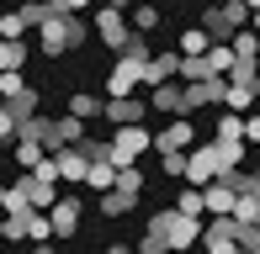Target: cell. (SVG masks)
<instances>
[{
    "label": "cell",
    "mask_w": 260,
    "mask_h": 254,
    "mask_svg": "<svg viewBox=\"0 0 260 254\" xmlns=\"http://www.w3.org/2000/svg\"><path fill=\"white\" fill-rule=\"evenodd\" d=\"M80 43H90V27H85V16H80V11H64V6H53V16L38 27V48L48 53V59H64V53H75Z\"/></svg>",
    "instance_id": "6da1fadb"
},
{
    "label": "cell",
    "mask_w": 260,
    "mask_h": 254,
    "mask_svg": "<svg viewBox=\"0 0 260 254\" xmlns=\"http://www.w3.org/2000/svg\"><path fill=\"white\" fill-rule=\"evenodd\" d=\"M149 148H154V133H144V122L112 127V159H117V164H138Z\"/></svg>",
    "instance_id": "7a4b0ae2"
},
{
    "label": "cell",
    "mask_w": 260,
    "mask_h": 254,
    "mask_svg": "<svg viewBox=\"0 0 260 254\" xmlns=\"http://www.w3.org/2000/svg\"><path fill=\"white\" fill-rule=\"evenodd\" d=\"M223 148H218V138H212V143H202V148H186V180H191V186H207V180H218L223 175Z\"/></svg>",
    "instance_id": "3957f363"
},
{
    "label": "cell",
    "mask_w": 260,
    "mask_h": 254,
    "mask_svg": "<svg viewBox=\"0 0 260 254\" xmlns=\"http://www.w3.org/2000/svg\"><path fill=\"white\" fill-rule=\"evenodd\" d=\"M96 37L106 43V48H117V53L127 48V37H133V21H127V6H112V0H106V6L96 11Z\"/></svg>",
    "instance_id": "277c9868"
},
{
    "label": "cell",
    "mask_w": 260,
    "mask_h": 254,
    "mask_svg": "<svg viewBox=\"0 0 260 254\" xmlns=\"http://www.w3.org/2000/svg\"><path fill=\"white\" fill-rule=\"evenodd\" d=\"M144 64H149V59H138V53H122V59H117V69L106 74V96H133V90L144 85Z\"/></svg>",
    "instance_id": "5b68a950"
},
{
    "label": "cell",
    "mask_w": 260,
    "mask_h": 254,
    "mask_svg": "<svg viewBox=\"0 0 260 254\" xmlns=\"http://www.w3.org/2000/svg\"><path fill=\"white\" fill-rule=\"evenodd\" d=\"M85 138V117L64 111V117H43V143L48 148H64V143H80Z\"/></svg>",
    "instance_id": "8992f818"
},
{
    "label": "cell",
    "mask_w": 260,
    "mask_h": 254,
    "mask_svg": "<svg viewBox=\"0 0 260 254\" xmlns=\"http://www.w3.org/2000/svg\"><path fill=\"white\" fill-rule=\"evenodd\" d=\"M191 143H197L191 111H181V117H170V127H159V133H154V148H159V154H175V148H191Z\"/></svg>",
    "instance_id": "52a82bcc"
},
{
    "label": "cell",
    "mask_w": 260,
    "mask_h": 254,
    "mask_svg": "<svg viewBox=\"0 0 260 254\" xmlns=\"http://www.w3.org/2000/svg\"><path fill=\"white\" fill-rule=\"evenodd\" d=\"M202 106H223V74L186 79V111H202Z\"/></svg>",
    "instance_id": "ba28073f"
},
{
    "label": "cell",
    "mask_w": 260,
    "mask_h": 254,
    "mask_svg": "<svg viewBox=\"0 0 260 254\" xmlns=\"http://www.w3.org/2000/svg\"><path fill=\"white\" fill-rule=\"evenodd\" d=\"M144 111H149V101H138V90H133V96H106L101 122H112V127H122V122H144Z\"/></svg>",
    "instance_id": "9c48e42d"
},
{
    "label": "cell",
    "mask_w": 260,
    "mask_h": 254,
    "mask_svg": "<svg viewBox=\"0 0 260 254\" xmlns=\"http://www.w3.org/2000/svg\"><path fill=\"white\" fill-rule=\"evenodd\" d=\"M202 244L212 254H234L239 249V223H234V217H212V223L202 228Z\"/></svg>",
    "instance_id": "30bf717a"
},
{
    "label": "cell",
    "mask_w": 260,
    "mask_h": 254,
    "mask_svg": "<svg viewBox=\"0 0 260 254\" xmlns=\"http://www.w3.org/2000/svg\"><path fill=\"white\" fill-rule=\"evenodd\" d=\"M234 201H239V191H234L223 175L202 186V212H212V217H234Z\"/></svg>",
    "instance_id": "8fae6325"
},
{
    "label": "cell",
    "mask_w": 260,
    "mask_h": 254,
    "mask_svg": "<svg viewBox=\"0 0 260 254\" xmlns=\"http://www.w3.org/2000/svg\"><path fill=\"white\" fill-rule=\"evenodd\" d=\"M149 106H154V111H165V117H181V111H186V79L175 74V79H165V85H154Z\"/></svg>",
    "instance_id": "7c38bea8"
},
{
    "label": "cell",
    "mask_w": 260,
    "mask_h": 254,
    "mask_svg": "<svg viewBox=\"0 0 260 254\" xmlns=\"http://www.w3.org/2000/svg\"><path fill=\"white\" fill-rule=\"evenodd\" d=\"M48 217H53V238H69L80 228V201L75 196H58V201L48 206Z\"/></svg>",
    "instance_id": "4fadbf2b"
},
{
    "label": "cell",
    "mask_w": 260,
    "mask_h": 254,
    "mask_svg": "<svg viewBox=\"0 0 260 254\" xmlns=\"http://www.w3.org/2000/svg\"><path fill=\"white\" fill-rule=\"evenodd\" d=\"M181 74V48L175 53H154V59L144 64V85H165V79Z\"/></svg>",
    "instance_id": "5bb4252c"
},
{
    "label": "cell",
    "mask_w": 260,
    "mask_h": 254,
    "mask_svg": "<svg viewBox=\"0 0 260 254\" xmlns=\"http://www.w3.org/2000/svg\"><path fill=\"white\" fill-rule=\"evenodd\" d=\"M255 101H260L255 85H244V79H229V74H223V106H229V111H250Z\"/></svg>",
    "instance_id": "9a60e30c"
},
{
    "label": "cell",
    "mask_w": 260,
    "mask_h": 254,
    "mask_svg": "<svg viewBox=\"0 0 260 254\" xmlns=\"http://www.w3.org/2000/svg\"><path fill=\"white\" fill-rule=\"evenodd\" d=\"M38 106H43V101H38V90H32V85H21V90H11V96H6V111H11L16 122H32V117H38Z\"/></svg>",
    "instance_id": "2e32d148"
},
{
    "label": "cell",
    "mask_w": 260,
    "mask_h": 254,
    "mask_svg": "<svg viewBox=\"0 0 260 254\" xmlns=\"http://www.w3.org/2000/svg\"><path fill=\"white\" fill-rule=\"evenodd\" d=\"M85 186H90V191H112V186H117V159H112V154H106V159H90Z\"/></svg>",
    "instance_id": "e0dca14e"
},
{
    "label": "cell",
    "mask_w": 260,
    "mask_h": 254,
    "mask_svg": "<svg viewBox=\"0 0 260 254\" xmlns=\"http://www.w3.org/2000/svg\"><path fill=\"white\" fill-rule=\"evenodd\" d=\"M11 154H16L21 170H38L43 159H48V143H43V138H16V148H11Z\"/></svg>",
    "instance_id": "ac0fdd59"
},
{
    "label": "cell",
    "mask_w": 260,
    "mask_h": 254,
    "mask_svg": "<svg viewBox=\"0 0 260 254\" xmlns=\"http://www.w3.org/2000/svg\"><path fill=\"white\" fill-rule=\"evenodd\" d=\"M96 206H101L106 217H127V212L138 206V196H127V191H117V186H112V191H101V201H96Z\"/></svg>",
    "instance_id": "d6986e66"
},
{
    "label": "cell",
    "mask_w": 260,
    "mask_h": 254,
    "mask_svg": "<svg viewBox=\"0 0 260 254\" xmlns=\"http://www.w3.org/2000/svg\"><path fill=\"white\" fill-rule=\"evenodd\" d=\"M207 64H212V74H229V69L239 64V53L229 48V37H218V43H212V48H207Z\"/></svg>",
    "instance_id": "ffe728a7"
},
{
    "label": "cell",
    "mask_w": 260,
    "mask_h": 254,
    "mask_svg": "<svg viewBox=\"0 0 260 254\" xmlns=\"http://www.w3.org/2000/svg\"><path fill=\"white\" fill-rule=\"evenodd\" d=\"M69 111H75V117H101V111H106V101L101 96H90V90H75V96H69Z\"/></svg>",
    "instance_id": "44dd1931"
},
{
    "label": "cell",
    "mask_w": 260,
    "mask_h": 254,
    "mask_svg": "<svg viewBox=\"0 0 260 254\" xmlns=\"http://www.w3.org/2000/svg\"><path fill=\"white\" fill-rule=\"evenodd\" d=\"M127 21H133V32H144V37H149V32L159 27V11H154V6H138V0H133V6H127Z\"/></svg>",
    "instance_id": "7402d4cb"
},
{
    "label": "cell",
    "mask_w": 260,
    "mask_h": 254,
    "mask_svg": "<svg viewBox=\"0 0 260 254\" xmlns=\"http://www.w3.org/2000/svg\"><path fill=\"white\" fill-rule=\"evenodd\" d=\"M229 43H234V53H239V59H260V32H255V27H239Z\"/></svg>",
    "instance_id": "603a6c76"
},
{
    "label": "cell",
    "mask_w": 260,
    "mask_h": 254,
    "mask_svg": "<svg viewBox=\"0 0 260 254\" xmlns=\"http://www.w3.org/2000/svg\"><path fill=\"white\" fill-rule=\"evenodd\" d=\"M218 138L229 143V138H244V111H229L223 106V117H218Z\"/></svg>",
    "instance_id": "cb8c5ba5"
},
{
    "label": "cell",
    "mask_w": 260,
    "mask_h": 254,
    "mask_svg": "<svg viewBox=\"0 0 260 254\" xmlns=\"http://www.w3.org/2000/svg\"><path fill=\"white\" fill-rule=\"evenodd\" d=\"M207 48H212V32H207V27L181 32V53H207Z\"/></svg>",
    "instance_id": "d4e9b609"
},
{
    "label": "cell",
    "mask_w": 260,
    "mask_h": 254,
    "mask_svg": "<svg viewBox=\"0 0 260 254\" xmlns=\"http://www.w3.org/2000/svg\"><path fill=\"white\" fill-rule=\"evenodd\" d=\"M27 32H32V27H27V16H21V6L0 16V37H27Z\"/></svg>",
    "instance_id": "484cf974"
},
{
    "label": "cell",
    "mask_w": 260,
    "mask_h": 254,
    "mask_svg": "<svg viewBox=\"0 0 260 254\" xmlns=\"http://www.w3.org/2000/svg\"><path fill=\"white\" fill-rule=\"evenodd\" d=\"M218 148H223V164H244V138H229V143H223V138H218Z\"/></svg>",
    "instance_id": "4316f807"
},
{
    "label": "cell",
    "mask_w": 260,
    "mask_h": 254,
    "mask_svg": "<svg viewBox=\"0 0 260 254\" xmlns=\"http://www.w3.org/2000/svg\"><path fill=\"white\" fill-rule=\"evenodd\" d=\"M16 133H21V122L6 111V101H0V143H16Z\"/></svg>",
    "instance_id": "83f0119b"
},
{
    "label": "cell",
    "mask_w": 260,
    "mask_h": 254,
    "mask_svg": "<svg viewBox=\"0 0 260 254\" xmlns=\"http://www.w3.org/2000/svg\"><path fill=\"white\" fill-rule=\"evenodd\" d=\"M165 175H170V180H186V148L165 154Z\"/></svg>",
    "instance_id": "f1b7e54d"
},
{
    "label": "cell",
    "mask_w": 260,
    "mask_h": 254,
    "mask_svg": "<svg viewBox=\"0 0 260 254\" xmlns=\"http://www.w3.org/2000/svg\"><path fill=\"white\" fill-rule=\"evenodd\" d=\"M181 212H191V217H202V186H191V191H181Z\"/></svg>",
    "instance_id": "f546056e"
},
{
    "label": "cell",
    "mask_w": 260,
    "mask_h": 254,
    "mask_svg": "<svg viewBox=\"0 0 260 254\" xmlns=\"http://www.w3.org/2000/svg\"><path fill=\"white\" fill-rule=\"evenodd\" d=\"M239 249H260V217L255 223H239Z\"/></svg>",
    "instance_id": "4dcf8cb0"
},
{
    "label": "cell",
    "mask_w": 260,
    "mask_h": 254,
    "mask_svg": "<svg viewBox=\"0 0 260 254\" xmlns=\"http://www.w3.org/2000/svg\"><path fill=\"white\" fill-rule=\"evenodd\" d=\"M244 143H260V111H255V117H244Z\"/></svg>",
    "instance_id": "1f68e13d"
},
{
    "label": "cell",
    "mask_w": 260,
    "mask_h": 254,
    "mask_svg": "<svg viewBox=\"0 0 260 254\" xmlns=\"http://www.w3.org/2000/svg\"><path fill=\"white\" fill-rule=\"evenodd\" d=\"M58 6H64V11H85L90 0H58Z\"/></svg>",
    "instance_id": "d6a6232c"
},
{
    "label": "cell",
    "mask_w": 260,
    "mask_h": 254,
    "mask_svg": "<svg viewBox=\"0 0 260 254\" xmlns=\"http://www.w3.org/2000/svg\"><path fill=\"white\" fill-rule=\"evenodd\" d=\"M250 27H255V32H260V6H255V11H250Z\"/></svg>",
    "instance_id": "836d02e7"
},
{
    "label": "cell",
    "mask_w": 260,
    "mask_h": 254,
    "mask_svg": "<svg viewBox=\"0 0 260 254\" xmlns=\"http://www.w3.org/2000/svg\"><path fill=\"white\" fill-rule=\"evenodd\" d=\"M0 206H6V186H0Z\"/></svg>",
    "instance_id": "e575fe53"
},
{
    "label": "cell",
    "mask_w": 260,
    "mask_h": 254,
    "mask_svg": "<svg viewBox=\"0 0 260 254\" xmlns=\"http://www.w3.org/2000/svg\"><path fill=\"white\" fill-rule=\"evenodd\" d=\"M255 6H260V0H250V11H255Z\"/></svg>",
    "instance_id": "d590c367"
},
{
    "label": "cell",
    "mask_w": 260,
    "mask_h": 254,
    "mask_svg": "<svg viewBox=\"0 0 260 254\" xmlns=\"http://www.w3.org/2000/svg\"><path fill=\"white\" fill-rule=\"evenodd\" d=\"M255 90H260V79H255Z\"/></svg>",
    "instance_id": "8d00e7d4"
}]
</instances>
